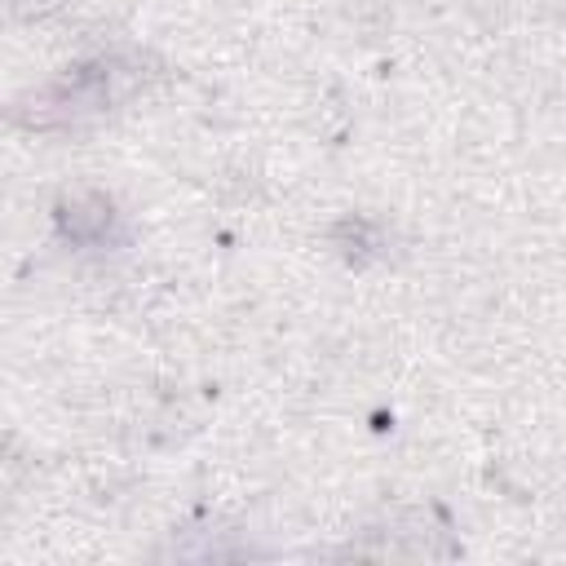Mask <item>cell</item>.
I'll return each mask as SVG.
<instances>
[{
	"label": "cell",
	"instance_id": "1",
	"mask_svg": "<svg viewBox=\"0 0 566 566\" xmlns=\"http://www.w3.org/2000/svg\"><path fill=\"white\" fill-rule=\"evenodd\" d=\"M57 221H62V230H66L71 239H97V234H106V226H111V203H106L97 190H75V195L62 199Z\"/></svg>",
	"mask_w": 566,
	"mask_h": 566
}]
</instances>
